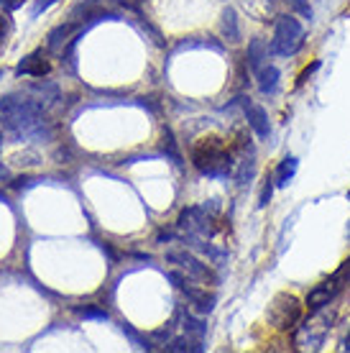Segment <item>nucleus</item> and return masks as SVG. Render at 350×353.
Here are the masks:
<instances>
[{
	"label": "nucleus",
	"mask_w": 350,
	"mask_h": 353,
	"mask_svg": "<svg viewBox=\"0 0 350 353\" xmlns=\"http://www.w3.org/2000/svg\"><path fill=\"white\" fill-rule=\"evenodd\" d=\"M205 345H202L200 338H192V336H184V338H174V341H169L167 351H174V353H184V351H192V353H200Z\"/></svg>",
	"instance_id": "obj_17"
},
{
	"label": "nucleus",
	"mask_w": 350,
	"mask_h": 353,
	"mask_svg": "<svg viewBox=\"0 0 350 353\" xmlns=\"http://www.w3.org/2000/svg\"><path fill=\"white\" fill-rule=\"evenodd\" d=\"M10 31H13V21H10L6 13L0 16V49L8 44V36H10Z\"/></svg>",
	"instance_id": "obj_21"
},
{
	"label": "nucleus",
	"mask_w": 350,
	"mask_h": 353,
	"mask_svg": "<svg viewBox=\"0 0 350 353\" xmlns=\"http://www.w3.org/2000/svg\"><path fill=\"white\" fill-rule=\"evenodd\" d=\"M77 312L82 318H95V320H107L105 310H95V307H77Z\"/></svg>",
	"instance_id": "obj_22"
},
{
	"label": "nucleus",
	"mask_w": 350,
	"mask_h": 353,
	"mask_svg": "<svg viewBox=\"0 0 350 353\" xmlns=\"http://www.w3.org/2000/svg\"><path fill=\"white\" fill-rule=\"evenodd\" d=\"M176 225H179V230H182L187 239H207V236L215 233L210 215L202 210V208H187V210H182Z\"/></svg>",
	"instance_id": "obj_6"
},
{
	"label": "nucleus",
	"mask_w": 350,
	"mask_h": 353,
	"mask_svg": "<svg viewBox=\"0 0 350 353\" xmlns=\"http://www.w3.org/2000/svg\"><path fill=\"white\" fill-rule=\"evenodd\" d=\"M348 200H350V190H348Z\"/></svg>",
	"instance_id": "obj_29"
},
{
	"label": "nucleus",
	"mask_w": 350,
	"mask_h": 353,
	"mask_svg": "<svg viewBox=\"0 0 350 353\" xmlns=\"http://www.w3.org/2000/svg\"><path fill=\"white\" fill-rule=\"evenodd\" d=\"M274 3L276 0H240V6L248 16L258 18V21H266L269 13H274Z\"/></svg>",
	"instance_id": "obj_15"
},
{
	"label": "nucleus",
	"mask_w": 350,
	"mask_h": 353,
	"mask_svg": "<svg viewBox=\"0 0 350 353\" xmlns=\"http://www.w3.org/2000/svg\"><path fill=\"white\" fill-rule=\"evenodd\" d=\"M54 3H56V0H36V3H34V8H31V16L39 18V16H41V13H44V10L52 8Z\"/></svg>",
	"instance_id": "obj_23"
},
{
	"label": "nucleus",
	"mask_w": 350,
	"mask_h": 353,
	"mask_svg": "<svg viewBox=\"0 0 350 353\" xmlns=\"http://www.w3.org/2000/svg\"><path fill=\"white\" fill-rule=\"evenodd\" d=\"M184 330H187V336L192 338H205V333H207V325L205 323H200V320L189 318V315H184Z\"/></svg>",
	"instance_id": "obj_18"
},
{
	"label": "nucleus",
	"mask_w": 350,
	"mask_h": 353,
	"mask_svg": "<svg viewBox=\"0 0 350 353\" xmlns=\"http://www.w3.org/2000/svg\"><path fill=\"white\" fill-rule=\"evenodd\" d=\"M342 279H345V269H340L335 276H330V279H325V282L317 284L315 290L307 294V305H309V310H322L325 305H330V302L335 300V294L342 290Z\"/></svg>",
	"instance_id": "obj_7"
},
{
	"label": "nucleus",
	"mask_w": 350,
	"mask_h": 353,
	"mask_svg": "<svg viewBox=\"0 0 350 353\" xmlns=\"http://www.w3.org/2000/svg\"><path fill=\"white\" fill-rule=\"evenodd\" d=\"M266 59H269V46H266V41L263 39H254L248 44V67L254 72H258L266 64Z\"/></svg>",
	"instance_id": "obj_14"
},
{
	"label": "nucleus",
	"mask_w": 350,
	"mask_h": 353,
	"mask_svg": "<svg viewBox=\"0 0 350 353\" xmlns=\"http://www.w3.org/2000/svg\"><path fill=\"white\" fill-rule=\"evenodd\" d=\"M220 28H223V36L228 39L230 44H238L240 41V26H238V13L233 8L223 10V18H220Z\"/></svg>",
	"instance_id": "obj_13"
},
{
	"label": "nucleus",
	"mask_w": 350,
	"mask_h": 353,
	"mask_svg": "<svg viewBox=\"0 0 350 353\" xmlns=\"http://www.w3.org/2000/svg\"><path fill=\"white\" fill-rule=\"evenodd\" d=\"M243 113H245L248 125L256 131V136H258V139H269L271 125H269V115H266V110H263L261 105H256V103H245Z\"/></svg>",
	"instance_id": "obj_11"
},
{
	"label": "nucleus",
	"mask_w": 350,
	"mask_h": 353,
	"mask_svg": "<svg viewBox=\"0 0 350 353\" xmlns=\"http://www.w3.org/2000/svg\"><path fill=\"white\" fill-rule=\"evenodd\" d=\"M0 121L18 139H44L52 133L44 103L31 97L8 95L0 100Z\"/></svg>",
	"instance_id": "obj_1"
},
{
	"label": "nucleus",
	"mask_w": 350,
	"mask_h": 353,
	"mask_svg": "<svg viewBox=\"0 0 350 353\" xmlns=\"http://www.w3.org/2000/svg\"><path fill=\"white\" fill-rule=\"evenodd\" d=\"M49 72H52V62L46 59L44 49L31 52L28 57H23V62L16 67L18 77H46Z\"/></svg>",
	"instance_id": "obj_8"
},
{
	"label": "nucleus",
	"mask_w": 350,
	"mask_h": 353,
	"mask_svg": "<svg viewBox=\"0 0 350 353\" xmlns=\"http://www.w3.org/2000/svg\"><path fill=\"white\" fill-rule=\"evenodd\" d=\"M274 176L269 174L266 179H263V187H261V197H258V208H266V205L271 203V192H274Z\"/></svg>",
	"instance_id": "obj_20"
},
{
	"label": "nucleus",
	"mask_w": 350,
	"mask_h": 353,
	"mask_svg": "<svg viewBox=\"0 0 350 353\" xmlns=\"http://www.w3.org/2000/svg\"><path fill=\"white\" fill-rule=\"evenodd\" d=\"M345 351H350V333H348V338H345Z\"/></svg>",
	"instance_id": "obj_26"
},
{
	"label": "nucleus",
	"mask_w": 350,
	"mask_h": 353,
	"mask_svg": "<svg viewBox=\"0 0 350 353\" xmlns=\"http://www.w3.org/2000/svg\"><path fill=\"white\" fill-rule=\"evenodd\" d=\"M302 46H305V28H302V23L291 16H276L271 52L281 54V57H294Z\"/></svg>",
	"instance_id": "obj_3"
},
{
	"label": "nucleus",
	"mask_w": 350,
	"mask_h": 353,
	"mask_svg": "<svg viewBox=\"0 0 350 353\" xmlns=\"http://www.w3.org/2000/svg\"><path fill=\"white\" fill-rule=\"evenodd\" d=\"M79 31H82V23H79V21H67V23H59V26L49 34V41H46V44H49V49H52V52H61V49H64V46L70 44L72 39L79 34Z\"/></svg>",
	"instance_id": "obj_10"
},
{
	"label": "nucleus",
	"mask_w": 350,
	"mask_h": 353,
	"mask_svg": "<svg viewBox=\"0 0 350 353\" xmlns=\"http://www.w3.org/2000/svg\"><path fill=\"white\" fill-rule=\"evenodd\" d=\"M266 318H269V325L276 330H289L302 320V302L289 292H281L271 300Z\"/></svg>",
	"instance_id": "obj_4"
},
{
	"label": "nucleus",
	"mask_w": 350,
	"mask_h": 353,
	"mask_svg": "<svg viewBox=\"0 0 350 353\" xmlns=\"http://www.w3.org/2000/svg\"><path fill=\"white\" fill-rule=\"evenodd\" d=\"M284 3H287L297 16L307 18V21L312 18V6H309V0H284Z\"/></svg>",
	"instance_id": "obj_19"
},
{
	"label": "nucleus",
	"mask_w": 350,
	"mask_h": 353,
	"mask_svg": "<svg viewBox=\"0 0 350 353\" xmlns=\"http://www.w3.org/2000/svg\"><path fill=\"white\" fill-rule=\"evenodd\" d=\"M179 290L187 294V300H189V305H192L200 315H207V312H212V307H215V294L212 292H207V287H194V284L184 282Z\"/></svg>",
	"instance_id": "obj_9"
},
{
	"label": "nucleus",
	"mask_w": 350,
	"mask_h": 353,
	"mask_svg": "<svg viewBox=\"0 0 350 353\" xmlns=\"http://www.w3.org/2000/svg\"><path fill=\"white\" fill-rule=\"evenodd\" d=\"M0 179H8V169L0 167Z\"/></svg>",
	"instance_id": "obj_25"
},
{
	"label": "nucleus",
	"mask_w": 350,
	"mask_h": 353,
	"mask_svg": "<svg viewBox=\"0 0 350 353\" xmlns=\"http://www.w3.org/2000/svg\"><path fill=\"white\" fill-rule=\"evenodd\" d=\"M348 236H350V230H348Z\"/></svg>",
	"instance_id": "obj_30"
},
{
	"label": "nucleus",
	"mask_w": 350,
	"mask_h": 353,
	"mask_svg": "<svg viewBox=\"0 0 350 353\" xmlns=\"http://www.w3.org/2000/svg\"><path fill=\"white\" fill-rule=\"evenodd\" d=\"M167 259L172 261V264L179 266V269H182L189 279H194V282H200V284H212V282H215V274H212L210 266L202 264L200 259L192 256L187 248H172V251H167Z\"/></svg>",
	"instance_id": "obj_5"
},
{
	"label": "nucleus",
	"mask_w": 350,
	"mask_h": 353,
	"mask_svg": "<svg viewBox=\"0 0 350 353\" xmlns=\"http://www.w3.org/2000/svg\"><path fill=\"white\" fill-rule=\"evenodd\" d=\"M0 149H3V133H0Z\"/></svg>",
	"instance_id": "obj_28"
},
{
	"label": "nucleus",
	"mask_w": 350,
	"mask_h": 353,
	"mask_svg": "<svg viewBox=\"0 0 350 353\" xmlns=\"http://www.w3.org/2000/svg\"><path fill=\"white\" fill-rule=\"evenodd\" d=\"M23 3H26V0H0V6H3L6 10H18Z\"/></svg>",
	"instance_id": "obj_24"
},
{
	"label": "nucleus",
	"mask_w": 350,
	"mask_h": 353,
	"mask_svg": "<svg viewBox=\"0 0 350 353\" xmlns=\"http://www.w3.org/2000/svg\"><path fill=\"white\" fill-rule=\"evenodd\" d=\"M256 77H258V88H261L263 95H274L276 88H279V70L274 67V64H263L261 70L256 72Z\"/></svg>",
	"instance_id": "obj_12"
},
{
	"label": "nucleus",
	"mask_w": 350,
	"mask_h": 353,
	"mask_svg": "<svg viewBox=\"0 0 350 353\" xmlns=\"http://www.w3.org/2000/svg\"><path fill=\"white\" fill-rule=\"evenodd\" d=\"M297 167H299V161L294 159V157L281 159V164L276 167V174H274V182L279 187H289V182L294 179V174H297Z\"/></svg>",
	"instance_id": "obj_16"
},
{
	"label": "nucleus",
	"mask_w": 350,
	"mask_h": 353,
	"mask_svg": "<svg viewBox=\"0 0 350 353\" xmlns=\"http://www.w3.org/2000/svg\"><path fill=\"white\" fill-rule=\"evenodd\" d=\"M345 274L350 276V261H345Z\"/></svg>",
	"instance_id": "obj_27"
},
{
	"label": "nucleus",
	"mask_w": 350,
	"mask_h": 353,
	"mask_svg": "<svg viewBox=\"0 0 350 353\" xmlns=\"http://www.w3.org/2000/svg\"><path fill=\"white\" fill-rule=\"evenodd\" d=\"M192 164L194 169L205 176L220 179V176H228L233 169V159H230V151L225 146L223 139H200L192 146Z\"/></svg>",
	"instance_id": "obj_2"
}]
</instances>
